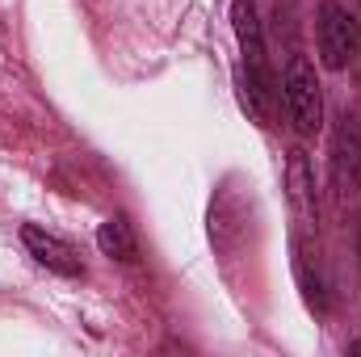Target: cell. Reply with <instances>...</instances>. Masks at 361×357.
Segmentation results:
<instances>
[{"label": "cell", "mask_w": 361, "mask_h": 357, "mask_svg": "<svg viewBox=\"0 0 361 357\" xmlns=\"http://www.w3.org/2000/svg\"><path fill=\"white\" fill-rule=\"evenodd\" d=\"M286 198H290V206L298 210V219H302V223H315V219H319L315 169H311V160H307V152H302V147H294V152L286 156Z\"/></svg>", "instance_id": "5b68a950"}, {"label": "cell", "mask_w": 361, "mask_h": 357, "mask_svg": "<svg viewBox=\"0 0 361 357\" xmlns=\"http://www.w3.org/2000/svg\"><path fill=\"white\" fill-rule=\"evenodd\" d=\"M231 25H235L244 63H265V38H261V21H257L252 0H231Z\"/></svg>", "instance_id": "8992f818"}, {"label": "cell", "mask_w": 361, "mask_h": 357, "mask_svg": "<svg viewBox=\"0 0 361 357\" xmlns=\"http://www.w3.org/2000/svg\"><path fill=\"white\" fill-rule=\"evenodd\" d=\"M21 244H25V253H30L38 265L51 269V273H59V277H80V273H85L80 253H76L68 240H59L55 231H42V227L25 223V227H21Z\"/></svg>", "instance_id": "3957f363"}, {"label": "cell", "mask_w": 361, "mask_h": 357, "mask_svg": "<svg viewBox=\"0 0 361 357\" xmlns=\"http://www.w3.org/2000/svg\"><path fill=\"white\" fill-rule=\"evenodd\" d=\"M97 248H101V257L122 261V265H130L139 257V240H135V231H130V223L122 214H114V219H105L97 227Z\"/></svg>", "instance_id": "52a82bcc"}, {"label": "cell", "mask_w": 361, "mask_h": 357, "mask_svg": "<svg viewBox=\"0 0 361 357\" xmlns=\"http://www.w3.org/2000/svg\"><path fill=\"white\" fill-rule=\"evenodd\" d=\"M332 177L341 185V193L361 189V122L349 114L341 118L336 139H332Z\"/></svg>", "instance_id": "277c9868"}, {"label": "cell", "mask_w": 361, "mask_h": 357, "mask_svg": "<svg viewBox=\"0 0 361 357\" xmlns=\"http://www.w3.org/2000/svg\"><path fill=\"white\" fill-rule=\"evenodd\" d=\"M315 38H319V59H324V68L345 72L361 51V21L345 8V4L328 0V4H319Z\"/></svg>", "instance_id": "7a4b0ae2"}, {"label": "cell", "mask_w": 361, "mask_h": 357, "mask_svg": "<svg viewBox=\"0 0 361 357\" xmlns=\"http://www.w3.org/2000/svg\"><path fill=\"white\" fill-rule=\"evenodd\" d=\"M357 21H361V17H357Z\"/></svg>", "instance_id": "ba28073f"}, {"label": "cell", "mask_w": 361, "mask_h": 357, "mask_svg": "<svg viewBox=\"0 0 361 357\" xmlns=\"http://www.w3.org/2000/svg\"><path fill=\"white\" fill-rule=\"evenodd\" d=\"M281 105H286V114H290V122H294L298 135H315V131H319V122H324V89H319L315 68H311L302 55H294V59L286 63V76H281Z\"/></svg>", "instance_id": "6da1fadb"}]
</instances>
